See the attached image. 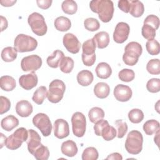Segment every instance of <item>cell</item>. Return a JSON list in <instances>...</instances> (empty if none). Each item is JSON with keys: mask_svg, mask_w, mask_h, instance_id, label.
Returning <instances> with one entry per match:
<instances>
[{"mask_svg": "<svg viewBox=\"0 0 160 160\" xmlns=\"http://www.w3.org/2000/svg\"><path fill=\"white\" fill-rule=\"evenodd\" d=\"M142 36L146 39L152 40L154 39L156 36V29L152 27L148 24H144L141 29Z\"/></svg>", "mask_w": 160, "mask_h": 160, "instance_id": "43", "label": "cell"}, {"mask_svg": "<svg viewBox=\"0 0 160 160\" xmlns=\"http://www.w3.org/2000/svg\"><path fill=\"white\" fill-rule=\"evenodd\" d=\"M28 151L32 155L35 150L41 145V137L39 134L33 129L28 130V138L26 141Z\"/></svg>", "mask_w": 160, "mask_h": 160, "instance_id": "16", "label": "cell"}, {"mask_svg": "<svg viewBox=\"0 0 160 160\" xmlns=\"http://www.w3.org/2000/svg\"><path fill=\"white\" fill-rule=\"evenodd\" d=\"M48 91L46 86H39L34 92L32 97V101L38 105H41L43 103L44 100L47 97Z\"/></svg>", "mask_w": 160, "mask_h": 160, "instance_id": "29", "label": "cell"}, {"mask_svg": "<svg viewBox=\"0 0 160 160\" xmlns=\"http://www.w3.org/2000/svg\"><path fill=\"white\" fill-rule=\"evenodd\" d=\"M32 155L37 160H47L49 157V151L48 147L41 144V145L35 150Z\"/></svg>", "mask_w": 160, "mask_h": 160, "instance_id": "35", "label": "cell"}, {"mask_svg": "<svg viewBox=\"0 0 160 160\" xmlns=\"http://www.w3.org/2000/svg\"><path fill=\"white\" fill-rule=\"evenodd\" d=\"M129 121L134 124L141 122L144 119V113L139 109H132L128 112Z\"/></svg>", "mask_w": 160, "mask_h": 160, "instance_id": "36", "label": "cell"}, {"mask_svg": "<svg viewBox=\"0 0 160 160\" xmlns=\"http://www.w3.org/2000/svg\"><path fill=\"white\" fill-rule=\"evenodd\" d=\"M156 135L154 138V142L156 144V145L158 146H159V142H158V141H159V129L155 132Z\"/></svg>", "mask_w": 160, "mask_h": 160, "instance_id": "55", "label": "cell"}, {"mask_svg": "<svg viewBox=\"0 0 160 160\" xmlns=\"http://www.w3.org/2000/svg\"><path fill=\"white\" fill-rule=\"evenodd\" d=\"M95 71L98 78L104 79L109 78L112 74V69L111 66L104 62L99 63L95 69Z\"/></svg>", "mask_w": 160, "mask_h": 160, "instance_id": "21", "label": "cell"}, {"mask_svg": "<svg viewBox=\"0 0 160 160\" xmlns=\"http://www.w3.org/2000/svg\"><path fill=\"white\" fill-rule=\"evenodd\" d=\"M61 8L64 13L72 15L76 12L78 5L73 0H66L62 2Z\"/></svg>", "mask_w": 160, "mask_h": 160, "instance_id": "33", "label": "cell"}, {"mask_svg": "<svg viewBox=\"0 0 160 160\" xmlns=\"http://www.w3.org/2000/svg\"><path fill=\"white\" fill-rule=\"evenodd\" d=\"M94 79V76L91 71L84 69L78 72L77 75L78 82L82 86H88L90 85Z\"/></svg>", "mask_w": 160, "mask_h": 160, "instance_id": "20", "label": "cell"}, {"mask_svg": "<svg viewBox=\"0 0 160 160\" xmlns=\"http://www.w3.org/2000/svg\"><path fill=\"white\" fill-rule=\"evenodd\" d=\"M130 32V27L128 24L124 22H120L116 26L113 32V39L117 43H123L129 36Z\"/></svg>", "mask_w": 160, "mask_h": 160, "instance_id": "11", "label": "cell"}, {"mask_svg": "<svg viewBox=\"0 0 160 160\" xmlns=\"http://www.w3.org/2000/svg\"><path fill=\"white\" fill-rule=\"evenodd\" d=\"M38 78L34 72L24 74L19 78V85L25 90H31L37 86Z\"/></svg>", "mask_w": 160, "mask_h": 160, "instance_id": "15", "label": "cell"}, {"mask_svg": "<svg viewBox=\"0 0 160 160\" xmlns=\"http://www.w3.org/2000/svg\"><path fill=\"white\" fill-rule=\"evenodd\" d=\"M91 10L98 14L99 18L103 22H109L114 14V4L110 0H93L90 1Z\"/></svg>", "mask_w": 160, "mask_h": 160, "instance_id": "1", "label": "cell"}, {"mask_svg": "<svg viewBox=\"0 0 160 160\" xmlns=\"http://www.w3.org/2000/svg\"><path fill=\"white\" fill-rule=\"evenodd\" d=\"M16 2V1H10V0H5V1H1L0 3L1 4V5L2 6H5V7H9V6H12L14 4H15Z\"/></svg>", "mask_w": 160, "mask_h": 160, "instance_id": "54", "label": "cell"}, {"mask_svg": "<svg viewBox=\"0 0 160 160\" xmlns=\"http://www.w3.org/2000/svg\"><path fill=\"white\" fill-rule=\"evenodd\" d=\"M32 123L38 128L44 136H49L52 131V126L48 116L44 113H38L32 118Z\"/></svg>", "mask_w": 160, "mask_h": 160, "instance_id": "8", "label": "cell"}, {"mask_svg": "<svg viewBox=\"0 0 160 160\" xmlns=\"http://www.w3.org/2000/svg\"><path fill=\"white\" fill-rule=\"evenodd\" d=\"M54 134L58 139H62L69 134L68 122L63 119H58L54 122Z\"/></svg>", "mask_w": 160, "mask_h": 160, "instance_id": "13", "label": "cell"}, {"mask_svg": "<svg viewBox=\"0 0 160 160\" xmlns=\"http://www.w3.org/2000/svg\"><path fill=\"white\" fill-rule=\"evenodd\" d=\"M99 156L97 149L94 147L86 148L82 154V160H96Z\"/></svg>", "mask_w": 160, "mask_h": 160, "instance_id": "40", "label": "cell"}, {"mask_svg": "<svg viewBox=\"0 0 160 160\" xmlns=\"http://www.w3.org/2000/svg\"><path fill=\"white\" fill-rule=\"evenodd\" d=\"M88 117L89 121L95 124L98 121L104 118V112L101 108L94 107L89 110L88 112Z\"/></svg>", "mask_w": 160, "mask_h": 160, "instance_id": "31", "label": "cell"}, {"mask_svg": "<svg viewBox=\"0 0 160 160\" xmlns=\"http://www.w3.org/2000/svg\"><path fill=\"white\" fill-rule=\"evenodd\" d=\"M52 2V0H37L36 3L39 8L42 9H48Z\"/></svg>", "mask_w": 160, "mask_h": 160, "instance_id": "51", "label": "cell"}, {"mask_svg": "<svg viewBox=\"0 0 160 160\" xmlns=\"http://www.w3.org/2000/svg\"><path fill=\"white\" fill-rule=\"evenodd\" d=\"M106 159H113V160H122V157L121 154L118 152H113L109 154L107 158Z\"/></svg>", "mask_w": 160, "mask_h": 160, "instance_id": "52", "label": "cell"}, {"mask_svg": "<svg viewBox=\"0 0 160 160\" xmlns=\"http://www.w3.org/2000/svg\"><path fill=\"white\" fill-rule=\"evenodd\" d=\"M54 27L55 28L61 32H65L68 31L71 27V22L66 17L59 16L54 20Z\"/></svg>", "mask_w": 160, "mask_h": 160, "instance_id": "26", "label": "cell"}, {"mask_svg": "<svg viewBox=\"0 0 160 160\" xmlns=\"http://www.w3.org/2000/svg\"><path fill=\"white\" fill-rule=\"evenodd\" d=\"M146 69L149 73L153 75L160 74V61L159 59H152L148 61Z\"/></svg>", "mask_w": 160, "mask_h": 160, "instance_id": "37", "label": "cell"}, {"mask_svg": "<svg viewBox=\"0 0 160 160\" xmlns=\"http://www.w3.org/2000/svg\"><path fill=\"white\" fill-rule=\"evenodd\" d=\"M16 113L21 117L26 118L32 112L33 108L32 104L26 100H21L18 101L15 107Z\"/></svg>", "mask_w": 160, "mask_h": 160, "instance_id": "17", "label": "cell"}, {"mask_svg": "<svg viewBox=\"0 0 160 160\" xmlns=\"http://www.w3.org/2000/svg\"><path fill=\"white\" fill-rule=\"evenodd\" d=\"M0 18H1V31H3L8 28V22L6 18L3 17L2 16H1Z\"/></svg>", "mask_w": 160, "mask_h": 160, "instance_id": "53", "label": "cell"}, {"mask_svg": "<svg viewBox=\"0 0 160 160\" xmlns=\"http://www.w3.org/2000/svg\"><path fill=\"white\" fill-rule=\"evenodd\" d=\"M82 61L83 64L86 66H92L96 61V54L92 56H85L82 54L81 55Z\"/></svg>", "mask_w": 160, "mask_h": 160, "instance_id": "49", "label": "cell"}, {"mask_svg": "<svg viewBox=\"0 0 160 160\" xmlns=\"http://www.w3.org/2000/svg\"><path fill=\"white\" fill-rule=\"evenodd\" d=\"M74 60L69 57V56H64L61 61L59 64L60 70L66 74L70 73L74 68Z\"/></svg>", "mask_w": 160, "mask_h": 160, "instance_id": "32", "label": "cell"}, {"mask_svg": "<svg viewBox=\"0 0 160 160\" xmlns=\"http://www.w3.org/2000/svg\"><path fill=\"white\" fill-rule=\"evenodd\" d=\"M0 114H3L5 112H7L11 108V102L6 97L1 96H0Z\"/></svg>", "mask_w": 160, "mask_h": 160, "instance_id": "47", "label": "cell"}, {"mask_svg": "<svg viewBox=\"0 0 160 160\" xmlns=\"http://www.w3.org/2000/svg\"><path fill=\"white\" fill-rule=\"evenodd\" d=\"M143 137L141 132L132 130L130 131L125 142V149L131 154H138L142 149Z\"/></svg>", "mask_w": 160, "mask_h": 160, "instance_id": "2", "label": "cell"}, {"mask_svg": "<svg viewBox=\"0 0 160 160\" xmlns=\"http://www.w3.org/2000/svg\"><path fill=\"white\" fill-rule=\"evenodd\" d=\"M96 46L99 49L106 48L109 43V36L107 32L100 31L96 33L92 38Z\"/></svg>", "mask_w": 160, "mask_h": 160, "instance_id": "19", "label": "cell"}, {"mask_svg": "<svg viewBox=\"0 0 160 160\" xmlns=\"http://www.w3.org/2000/svg\"><path fill=\"white\" fill-rule=\"evenodd\" d=\"M96 47V44L92 38L88 39L82 45V54L85 56H92L95 54Z\"/></svg>", "mask_w": 160, "mask_h": 160, "instance_id": "34", "label": "cell"}, {"mask_svg": "<svg viewBox=\"0 0 160 160\" xmlns=\"http://www.w3.org/2000/svg\"><path fill=\"white\" fill-rule=\"evenodd\" d=\"M114 96L116 100L121 102H126L129 101L132 94V92L130 87L122 84H118L114 89Z\"/></svg>", "mask_w": 160, "mask_h": 160, "instance_id": "14", "label": "cell"}, {"mask_svg": "<svg viewBox=\"0 0 160 160\" xmlns=\"http://www.w3.org/2000/svg\"><path fill=\"white\" fill-rule=\"evenodd\" d=\"M0 135H1V148H2V146H3V141L4 142V144H5V142H6V136H4V134H2V133H1L0 134Z\"/></svg>", "mask_w": 160, "mask_h": 160, "instance_id": "56", "label": "cell"}, {"mask_svg": "<svg viewBox=\"0 0 160 160\" xmlns=\"http://www.w3.org/2000/svg\"><path fill=\"white\" fill-rule=\"evenodd\" d=\"M115 125L117 128L118 134L116 136L118 138H122L128 131V124L122 119H118L115 121Z\"/></svg>", "mask_w": 160, "mask_h": 160, "instance_id": "44", "label": "cell"}, {"mask_svg": "<svg viewBox=\"0 0 160 160\" xmlns=\"http://www.w3.org/2000/svg\"><path fill=\"white\" fill-rule=\"evenodd\" d=\"M19 125V120L13 115L4 118L1 122V128L6 131H11Z\"/></svg>", "mask_w": 160, "mask_h": 160, "instance_id": "24", "label": "cell"}, {"mask_svg": "<svg viewBox=\"0 0 160 160\" xmlns=\"http://www.w3.org/2000/svg\"><path fill=\"white\" fill-rule=\"evenodd\" d=\"M94 93L98 98L104 99L109 95L110 88L106 82H98L94 87Z\"/></svg>", "mask_w": 160, "mask_h": 160, "instance_id": "23", "label": "cell"}, {"mask_svg": "<svg viewBox=\"0 0 160 160\" xmlns=\"http://www.w3.org/2000/svg\"><path fill=\"white\" fill-rule=\"evenodd\" d=\"M118 8L123 12L128 13L130 9V1L128 0H120L118 4Z\"/></svg>", "mask_w": 160, "mask_h": 160, "instance_id": "50", "label": "cell"}, {"mask_svg": "<svg viewBox=\"0 0 160 160\" xmlns=\"http://www.w3.org/2000/svg\"><path fill=\"white\" fill-rule=\"evenodd\" d=\"M61 150L63 154L68 157H74L78 153V147L74 141L68 140L63 142L61 146Z\"/></svg>", "mask_w": 160, "mask_h": 160, "instance_id": "18", "label": "cell"}, {"mask_svg": "<svg viewBox=\"0 0 160 160\" xmlns=\"http://www.w3.org/2000/svg\"><path fill=\"white\" fill-rule=\"evenodd\" d=\"M72 129L74 136L82 137L86 132V119L85 116L81 112H74L71 118Z\"/></svg>", "mask_w": 160, "mask_h": 160, "instance_id": "9", "label": "cell"}, {"mask_svg": "<svg viewBox=\"0 0 160 160\" xmlns=\"http://www.w3.org/2000/svg\"><path fill=\"white\" fill-rule=\"evenodd\" d=\"M109 123L108 121L104 120V119H101L96 122L94 126V133L96 136H101V132L102 130L104 129L105 126L108 125Z\"/></svg>", "mask_w": 160, "mask_h": 160, "instance_id": "48", "label": "cell"}, {"mask_svg": "<svg viewBox=\"0 0 160 160\" xmlns=\"http://www.w3.org/2000/svg\"><path fill=\"white\" fill-rule=\"evenodd\" d=\"M144 11V7L142 2L138 0L130 1V9L129 12L135 18L141 17Z\"/></svg>", "mask_w": 160, "mask_h": 160, "instance_id": "25", "label": "cell"}, {"mask_svg": "<svg viewBox=\"0 0 160 160\" xmlns=\"http://www.w3.org/2000/svg\"><path fill=\"white\" fill-rule=\"evenodd\" d=\"M142 52L141 45L138 42L132 41L129 42L124 48V53L122 55L123 62L128 66L135 65L139 58Z\"/></svg>", "mask_w": 160, "mask_h": 160, "instance_id": "3", "label": "cell"}, {"mask_svg": "<svg viewBox=\"0 0 160 160\" xmlns=\"http://www.w3.org/2000/svg\"><path fill=\"white\" fill-rule=\"evenodd\" d=\"M14 46L19 52H29L36 49L38 46V41L31 36L19 34L14 39Z\"/></svg>", "mask_w": 160, "mask_h": 160, "instance_id": "5", "label": "cell"}, {"mask_svg": "<svg viewBox=\"0 0 160 160\" xmlns=\"http://www.w3.org/2000/svg\"><path fill=\"white\" fill-rule=\"evenodd\" d=\"M66 90L64 82L60 79H54L51 81L49 86L47 98L52 103L59 102L63 98Z\"/></svg>", "mask_w": 160, "mask_h": 160, "instance_id": "7", "label": "cell"}, {"mask_svg": "<svg viewBox=\"0 0 160 160\" xmlns=\"http://www.w3.org/2000/svg\"><path fill=\"white\" fill-rule=\"evenodd\" d=\"M84 25L88 31L91 32L96 31L100 28V24L99 21L93 18H89L86 19L84 21Z\"/></svg>", "mask_w": 160, "mask_h": 160, "instance_id": "42", "label": "cell"}, {"mask_svg": "<svg viewBox=\"0 0 160 160\" xmlns=\"http://www.w3.org/2000/svg\"><path fill=\"white\" fill-rule=\"evenodd\" d=\"M63 45L69 52L76 54L79 52L81 48V43L77 37L72 33H67L63 36Z\"/></svg>", "mask_w": 160, "mask_h": 160, "instance_id": "12", "label": "cell"}, {"mask_svg": "<svg viewBox=\"0 0 160 160\" xmlns=\"http://www.w3.org/2000/svg\"><path fill=\"white\" fill-rule=\"evenodd\" d=\"M142 128L147 135L151 136L159 129V122L155 119H150L144 122Z\"/></svg>", "mask_w": 160, "mask_h": 160, "instance_id": "30", "label": "cell"}, {"mask_svg": "<svg viewBox=\"0 0 160 160\" xmlns=\"http://www.w3.org/2000/svg\"><path fill=\"white\" fill-rule=\"evenodd\" d=\"M16 86L15 79L10 76H2L0 78V87L5 91H11Z\"/></svg>", "mask_w": 160, "mask_h": 160, "instance_id": "27", "label": "cell"}, {"mask_svg": "<svg viewBox=\"0 0 160 160\" xmlns=\"http://www.w3.org/2000/svg\"><path fill=\"white\" fill-rule=\"evenodd\" d=\"M116 129L109 124L107 125L104 128L101 132V136L102 138L107 141H111L116 136Z\"/></svg>", "mask_w": 160, "mask_h": 160, "instance_id": "39", "label": "cell"}, {"mask_svg": "<svg viewBox=\"0 0 160 160\" xmlns=\"http://www.w3.org/2000/svg\"><path fill=\"white\" fill-rule=\"evenodd\" d=\"M42 59L36 54H32L23 58L21 62V67L23 71L34 72L42 66Z\"/></svg>", "mask_w": 160, "mask_h": 160, "instance_id": "10", "label": "cell"}, {"mask_svg": "<svg viewBox=\"0 0 160 160\" xmlns=\"http://www.w3.org/2000/svg\"><path fill=\"white\" fill-rule=\"evenodd\" d=\"M18 51L15 48L8 46L4 48L1 51V58L5 62L14 61L17 58Z\"/></svg>", "mask_w": 160, "mask_h": 160, "instance_id": "28", "label": "cell"}, {"mask_svg": "<svg viewBox=\"0 0 160 160\" xmlns=\"http://www.w3.org/2000/svg\"><path fill=\"white\" fill-rule=\"evenodd\" d=\"M148 91L152 93H156L160 91V79L159 78H152L146 84Z\"/></svg>", "mask_w": 160, "mask_h": 160, "instance_id": "45", "label": "cell"}, {"mask_svg": "<svg viewBox=\"0 0 160 160\" xmlns=\"http://www.w3.org/2000/svg\"><path fill=\"white\" fill-rule=\"evenodd\" d=\"M28 138V131L24 128H19L6 138L4 145L9 149L15 150L20 148Z\"/></svg>", "mask_w": 160, "mask_h": 160, "instance_id": "4", "label": "cell"}, {"mask_svg": "<svg viewBox=\"0 0 160 160\" xmlns=\"http://www.w3.org/2000/svg\"><path fill=\"white\" fill-rule=\"evenodd\" d=\"M64 52L59 49L55 50L52 54L46 59L48 65L52 68H57L59 66L61 59L64 57Z\"/></svg>", "mask_w": 160, "mask_h": 160, "instance_id": "22", "label": "cell"}, {"mask_svg": "<svg viewBox=\"0 0 160 160\" xmlns=\"http://www.w3.org/2000/svg\"><path fill=\"white\" fill-rule=\"evenodd\" d=\"M28 22L32 31L37 36H42L46 34L48 27L42 14L36 12H32L28 16Z\"/></svg>", "mask_w": 160, "mask_h": 160, "instance_id": "6", "label": "cell"}, {"mask_svg": "<svg viewBox=\"0 0 160 160\" xmlns=\"http://www.w3.org/2000/svg\"><path fill=\"white\" fill-rule=\"evenodd\" d=\"M118 77L121 81L128 82L134 79L135 73L132 69H123L119 72Z\"/></svg>", "mask_w": 160, "mask_h": 160, "instance_id": "41", "label": "cell"}, {"mask_svg": "<svg viewBox=\"0 0 160 160\" xmlns=\"http://www.w3.org/2000/svg\"><path fill=\"white\" fill-rule=\"evenodd\" d=\"M144 24L149 25L154 29L157 30L159 26V19L158 16L154 14H150L145 18Z\"/></svg>", "mask_w": 160, "mask_h": 160, "instance_id": "46", "label": "cell"}, {"mask_svg": "<svg viewBox=\"0 0 160 160\" xmlns=\"http://www.w3.org/2000/svg\"><path fill=\"white\" fill-rule=\"evenodd\" d=\"M146 48L148 53L152 56L158 55L160 52L159 43L154 39L148 41L146 43Z\"/></svg>", "mask_w": 160, "mask_h": 160, "instance_id": "38", "label": "cell"}]
</instances>
